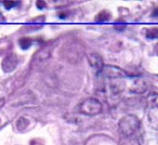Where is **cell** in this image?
<instances>
[{
	"mask_svg": "<svg viewBox=\"0 0 158 145\" xmlns=\"http://www.w3.org/2000/svg\"><path fill=\"white\" fill-rule=\"evenodd\" d=\"M116 29H119V31H120V29H123L125 28V25H116Z\"/></svg>",
	"mask_w": 158,
	"mask_h": 145,
	"instance_id": "e0dca14e",
	"label": "cell"
},
{
	"mask_svg": "<svg viewBox=\"0 0 158 145\" xmlns=\"http://www.w3.org/2000/svg\"><path fill=\"white\" fill-rule=\"evenodd\" d=\"M140 120L135 115H126L119 121V130L126 136H131L138 131Z\"/></svg>",
	"mask_w": 158,
	"mask_h": 145,
	"instance_id": "7a4b0ae2",
	"label": "cell"
},
{
	"mask_svg": "<svg viewBox=\"0 0 158 145\" xmlns=\"http://www.w3.org/2000/svg\"><path fill=\"white\" fill-rule=\"evenodd\" d=\"M152 104L149 105L148 110V119L151 125L154 128L158 129V95L154 97V95H151Z\"/></svg>",
	"mask_w": 158,
	"mask_h": 145,
	"instance_id": "5b68a950",
	"label": "cell"
},
{
	"mask_svg": "<svg viewBox=\"0 0 158 145\" xmlns=\"http://www.w3.org/2000/svg\"><path fill=\"white\" fill-rule=\"evenodd\" d=\"M19 63V57L16 54L14 53H10L8 54L5 59L2 60V63H1V67H2V70L6 72H13L16 68Z\"/></svg>",
	"mask_w": 158,
	"mask_h": 145,
	"instance_id": "8992f818",
	"label": "cell"
},
{
	"mask_svg": "<svg viewBox=\"0 0 158 145\" xmlns=\"http://www.w3.org/2000/svg\"><path fill=\"white\" fill-rule=\"evenodd\" d=\"M146 37L149 39H155L158 38V27H153L146 31Z\"/></svg>",
	"mask_w": 158,
	"mask_h": 145,
	"instance_id": "7c38bea8",
	"label": "cell"
},
{
	"mask_svg": "<svg viewBox=\"0 0 158 145\" xmlns=\"http://www.w3.org/2000/svg\"><path fill=\"white\" fill-rule=\"evenodd\" d=\"M85 55V47L77 40L66 41L60 49V56L67 63L76 64L82 60Z\"/></svg>",
	"mask_w": 158,
	"mask_h": 145,
	"instance_id": "6da1fadb",
	"label": "cell"
},
{
	"mask_svg": "<svg viewBox=\"0 0 158 145\" xmlns=\"http://www.w3.org/2000/svg\"><path fill=\"white\" fill-rule=\"evenodd\" d=\"M53 50V44H49L47 46L42 47L40 50H38L36 52V54L33 56L31 60V68L33 69H37V68L41 67L44 64H46L48 62V60L51 57Z\"/></svg>",
	"mask_w": 158,
	"mask_h": 145,
	"instance_id": "277c9868",
	"label": "cell"
},
{
	"mask_svg": "<svg viewBox=\"0 0 158 145\" xmlns=\"http://www.w3.org/2000/svg\"><path fill=\"white\" fill-rule=\"evenodd\" d=\"M110 19V13L107 11H101L97 15V21H99V22H105V21H108Z\"/></svg>",
	"mask_w": 158,
	"mask_h": 145,
	"instance_id": "8fae6325",
	"label": "cell"
},
{
	"mask_svg": "<svg viewBox=\"0 0 158 145\" xmlns=\"http://www.w3.org/2000/svg\"><path fill=\"white\" fill-rule=\"evenodd\" d=\"M0 18H1V14H0Z\"/></svg>",
	"mask_w": 158,
	"mask_h": 145,
	"instance_id": "ffe728a7",
	"label": "cell"
},
{
	"mask_svg": "<svg viewBox=\"0 0 158 145\" xmlns=\"http://www.w3.org/2000/svg\"><path fill=\"white\" fill-rule=\"evenodd\" d=\"M31 38H28V37H23V38H21L20 39V46H21V48L22 49H27V48H29V47L31 46Z\"/></svg>",
	"mask_w": 158,
	"mask_h": 145,
	"instance_id": "4fadbf2b",
	"label": "cell"
},
{
	"mask_svg": "<svg viewBox=\"0 0 158 145\" xmlns=\"http://www.w3.org/2000/svg\"><path fill=\"white\" fill-rule=\"evenodd\" d=\"M155 51H156V53H157V55H158V44H156V47H155Z\"/></svg>",
	"mask_w": 158,
	"mask_h": 145,
	"instance_id": "ac0fdd59",
	"label": "cell"
},
{
	"mask_svg": "<svg viewBox=\"0 0 158 145\" xmlns=\"http://www.w3.org/2000/svg\"><path fill=\"white\" fill-rule=\"evenodd\" d=\"M145 82L143 80H136L132 87V91L134 92H144L145 91Z\"/></svg>",
	"mask_w": 158,
	"mask_h": 145,
	"instance_id": "30bf717a",
	"label": "cell"
},
{
	"mask_svg": "<svg viewBox=\"0 0 158 145\" xmlns=\"http://www.w3.org/2000/svg\"><path fill=\"white\" fill-rule=\"evenodd\" d=\"M102 103L98 99L90 97L86 99L78 105V112L82 115H88V116H95L102 112Z\"/></svg>",
	"mask_w": 158,
	"mask_h": 145,
	"instance_id": "3957f363",
	"label": "cell"
},
{
	"mask_svg": "<svg viewBox=\"0 0 158 145\" xmlns=\"http://www.w3.org/2000/svg\"><path fill=\"white\" fill-rule=\"evenodd\" d=\"M16 1H3V5H5V7L7 8V9H10V8L14 7V6H16Z\"/></svg>",
	"mask_w": 158,
	"mask_h": 145,
	"instance_id": "5bb4252c",
	"label": "cell"
},
{
	"mask_svg": "<svg viewBox=\"0 0 158 145\" xmlns=\"http://www.w3.org/2000/svg\"><path fill=\"white\" fill-rule=\"evenodd\" d=\"M88 57V62L90 64V66L95 70V72H102L104 68V62L103 59L100 54L94 52H91L87 55Z\"/></svg>",
	"mask_w": 158,
	"mask_h": 145,
	"instance_id": "52a82bcc",
	"label": "cell"
},
{
	"mask_svg": "<svg viewBox=\"0 0 158 145\" xmlns=\"http://www.w3.org/2000/svg\"><path fill=\"white\" fill-rule=\"evenodd\" d=\"M0 126H1V119H0Z\"/></svg>",
	"mask_w": 158,
	"mask_h": 145,
	"instance_id": "d6986e66",
	"label": "cell"
},
{
	"mask_svg": "<svg viewBox=\"0 0 158 145\" xmlns=\"http://www.w3.org/2000/svg\"><path fill=\"white\" fill-rule=\"evenodd\" d=\"M103 70H104V74L113 80L120 79V78H123L126 76L125 72L121 70L120 68L116 67V66H104Z\"/></svg>",
	"mask_w": 158,
	"mask_h": 145,
	"instance_id": "ba28073f",
	"label": "cell"
},
{
	"mask_svg": "<svg viewBox=\"0 0 158 145\" xmlns=\"http://www.w3.org/2000/svg\"><path fill=\"white\" fill-rule=\"evenodd\" d=\"M37 7L38 8H44L46 7V3H44L42 1H37Z\"/></svg>",
	"mask_w": 158,
	"mask_h": 145,
	"instance_id": "9a60e30c",
	"label": "cell"
},
{
	"mask_svg": "<svg viewBox=\"0 0 158 145\" xmlns=\"http://www.w3.org/2000/svg\"><path fill=\"white\" fill-rule=\"evenodd\" d=\"M152 15H153V16H158V7L154 10V12L152 13Z\"/></svg>",
	"mask_w": 158,
	"mask_h": 145,
	"instance_id": "2e32d148",
	"label": "cell"
},
{
	"mask_svg": "<svg viewBox=\"0 0 158 145\" xmlns=\"http://www.w3.org/2000/svg\"><path fill=\"white\" fill-rule=\"evenodd\" d=\"M27 126H28V120H27L25 117H21V118H19L18 120H16V129L20 132L24 131L27 128Z\"/></svg>",
	"mask_w": 158,
	"mask_h": 145,
	"instance_id": "9c48e42d",
	"label": "cell"
}]
</instances>
